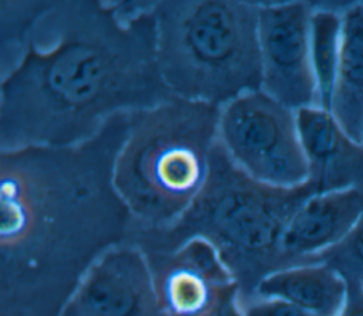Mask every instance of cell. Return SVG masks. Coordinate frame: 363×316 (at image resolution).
I'll return each mask as SVG.
<instances>
[{"mask_svg": "<svg viewBox=\"0 0 363 316\" xmlns=\"http://www.w3.org/2000/svg\"><path fill=\"white\" fill-rule=\"evenodd\" d=\"M153 1H50L1 72L0 150L71 146L176 98L156 57Z\"/></svg>", "mask_w": 363, "mask_h": 316, "instance_id": "1", "label": "cell"}, {"mask_svg": "<svg viewBox=\"0 0 363 316\" xmlns=\"http://www.w3.org/2000/svg\"><path fill=\"white\" fill-rule=\"evenodd\" d=\"M315 190L309 181L277 187L241 170L216 142L208 176L190 207L169 227L143 231V251H172L191 238L211 242L234 273L241 298L254 295L259 281L281 269V239L299 207Z\"/></svg>", "mask_w": 363, "mask_h": 316, "instance_id": "2", "label": "cell"}, {"mask_svg": "<svg viewBox=\"0 0 363 316\" xmlns=\"http://www.w3.org/2000/svg\"><path fill=\"white\" fill-rule=\"evenodd\" d=\"M220 109L173 98L130 113L113 184L140 232L173 224L204 186Z\"/></svg>", "mask_w": 363, "mask_h": 316, "instance_id": "3", "label": "cell"}, {"mask_svg": "<svg viewBox=\"0 0 363 316\" xmlns=\"http://www.w3.org/2000/svg\"><path fill=\"white\" fill-rule=\"evenodd\" d=\"M152 9L159 71L176 98L221 108L261 89L259 1L160 0Z\"/></svg>", "mask_w": 363, "mask_h": 316, "instance_id": "4", "label": "cell"}, {"mask_svg": "<svg viewBox=\"0 0 363 316\" xmlns=\"http://www.w3.org/2000/svg\"><path fill=\"white\" fill-rule=\"evenodd\" d=\"M218 142L248 176L277 187L308 180L296 111L262 89L237 96L220 109Z\"/></svg>", "mask_w": 363, "mask_h": 316, "instance_id": "5", "label": "cell"}, {"mask_svg": "<svg viewBox=\"0 0 363 316\" xmlns=\"http://www.w3.org/2000/svg\"><path fill=\"white\" fill-rule=\"evenodd\" d=\"M162 316H223L234 310L240 285L216 247L191 238L172 251H143Z\"/></svg>", "mask_w": 363, "mask_h": 316, "instance_id": "6", "label": "cell"}, {"mask_svg": "<svg viewBox=\"0 0 363 316\" xmlns=\"http://www.w3.org/2000/svg\"><path fill=\"white\" fill-rule=\"evenodd\" d=\"M313 10V1H259L261 89L294 111L319 106L311 61Z\"/></svg>", "mask_w": 363, "mask_h": 316, "instance_id": "7", "label": "cell"}, {"mask_svg": "<svg viewBox=\"0 0 363 316\" xmlns=\"http://www.w3.org/2000/svg\"><path fill=\"white\" fill-rule=\"evenodd\" d=\"M58 316H162L146 254L138 244L104 252L82 275Z\"/></svg>", "mask_w": 363, "mask_h": 316, "instance_id": "8", "label": "cell"}, {"mask_svg": "<svg viewBox=\"0 0 363 316\" xmlns=\"http://www.w3.org/2000/svg\"><path fill=\"white\" fill-rule=\"evenodd\" d=\"M296 125L308 163L306 181L315 193L363 191V145L319 106L298 109Z\"/></svg>", "mask_w": 363, "mask_h": 316, "instance_id": "9", "label": "cell"}, {"mask_svg": "<svg viewBox=\"0 0 363 316\" xmlns=\"http://www.w3.org/2000/svg\"><path fill=\"white\" fill-rule=\"evenodd\" d=\"M362 214V190H337L308 198L282 235L281 269L313 262L319 254L340 242Z\"/></svg>", "mask_w": 363, "mask_h": 316, "instance_id": "10", "label": "cell"}, {"mask_svg": "<svg viewBox=\"0 0 363 316\" xmlns=\"http://www.w3.org/2000/svg\"><path fill=\"white\" fill-rule=\"evenodd\" d=\"M252 296L285 299L316 316H337L347 298V283L323 262L301 264L264 276Z\"/></svg>", "mask_w": 363, "mask_h": 316, "instance_id": "11", "label": "cell"}, {"mask_svg": "<svg viewBox=\"0 0 363 316\" xmlns=\"http://www.w3.org/2000/svg\"><path fill=\"white\" fill-rule=\"evenodd\" d=\"M342 47L330 113L360 142L363 126V9L360 1L342 14Z\"/></svg>", "mask_w": 363, "mask_h": 316, "instance_id": "12", "label": "cell"}, {"mask_svg": "<svg viewBox=\"0 0 363 316\" xmlns=\"http://www.w3.org/2000/svg\"><path fill=\"white\" fill-rule=\"evenodd\" d=\"M315 10L311 18V61L318 88L319 106L330 111L340 47H342V13L323 7L313 1Z\"/></svg>", "mask_w": 363, "mask_h": 316, "instance_id": "13", "label": "cell"}, {"mask_svg": "<svg viewBox=\"0 0 363 316\" xmlns=\"http://www.w3.org/2000/svg\"><path fill=\"white\" fill-rule=\"evenodd\" d=\"M313 262L329 265L347 285L363 290V214L340 242L319 254Z\"/></svg>", "mask_w": 363, "mask_h": 316, "instance_id": "14", "label": "cell"}, {"mask_svg": "<svg viewBox=\"0 0 363 316\" xmlns=\"http://www.w3.org/2000/svg\"><path fill=\"white\" fill-rule=\"evenodd\" d=\"M237 312L238 316H316L285 299L262 296H240Z\"/></svg>", "mask_w": 363, "mask_h": 316, "instance_id": "15", "label": "cell"}, {"mask_svg": "<svg viewBox=\"0 0 363 316\" xmlns=\"http://www.w3.org/2000/svg\"><path fill=\"white\" fill-rule=\"evenodd\" d=\"M337 316H363V290L360 288L347 285V298Z\"/></svg>", "mask_w": 363, "mask_h": 316, "instance_id": "16", "label": "cell"}, {"mask_svg": "<svg viewBox=\"0 0 363 316\" xmlns=\"http://www.w3.org/2000/svg\"><path fill=\"white\" fill-rule=\"evenodd\" d=\"M223 316H238V312H237V307L234 309V310H231V312H228V313H225V315H223Z\"/></svg>", "mask_w": 363, "mask_h": 316, "instance_id": "17", "label": "cell"}, {"mask_svg": "<svg viewBox=\"0 0 363 316\" xmlns=\"http://www.w3.org/2000/svg\"><path fill=\"white\" fill-rule=\"evenodd\" d=\"M360 143L363 145V126H362V136H360Z\"/></svg>", "mask_w": 363, "mask_h": 316, "instance_id": "18", "label": "cell"}, {"mask_svg": "<svg viewBox=\"0 0 363 316\" xmlns=\"http://www.w3.org/2000/svg\"><path fill=\"white\" fill-rule=\"evenodd\" d=\"M360 6H362V9H363V1H360Z\"/></svg>", "mask_w": 363, "mask_h": 316, "instance_id": "19", "label": "cell"}]
</instances>
